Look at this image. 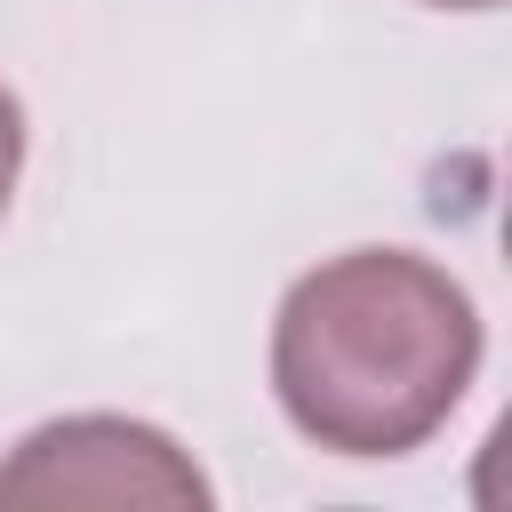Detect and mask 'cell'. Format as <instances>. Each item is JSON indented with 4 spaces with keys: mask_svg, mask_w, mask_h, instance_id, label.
I'll list each match as a JSON object with an SVG mask.
<instances>
[{
    "mask_svg": "<svg viewBox=\"0 0 512 512\" xmlns=\"http://www.w3.org/2000/svg\"><path fill=\"white\" fill-rule=\"evenodd\" d=\"M480 368L472 296L416 248H352L312 264L272 320V392L288 424L336 456L424 448Z\"/></svg>",
    "mask_w": 512,
    "mask_h": 512,
    "instance_id": "obj_1",
    "label": "cell"
},
{
    "mask_svg": "<svg viewBox=\"0 0 512 512\" xmlns=\"http://www.w3.org/2000/svg\"><path fill=\"white\" fill-rule=\"evenodd\" d=\"M0 504H208L200 464L136 416H64L16 440Z\"/></svg>",
    "mask_w": 512,
    "mask_h": 512,
    "instance_id": "obj_2",
    "label": "cell"
},
{
    "mask_svg": "<svg viewBox=\"0 0 512 512\" xmlns=\"http://www.w3.org/2000/svg\"><path fill=\"white\" fill-rule=\"evenodd\" d=\"M16 168H24V104H16V88L0 80V216H8V192H16Z\"/></svg>",
    "mask_w": 512,
    "mask_h": 512,
    "instance_id": "obj_3",
    "label": "cell"
},
{
    "mask_svg": "<svg viewBox=\"0 0 512 512\" xmlns=\"http://www.w3.org/2000/svg\"><path fill=\"white\" fill-rule=\"evenodd\" d=\"M432 8H496V0H432Z\"/></svg>",
    "mask_w": 512,
    "mask_h": 512,
    "instance_id": "obj_4",
    "label": "cell"
}]
</instances>
